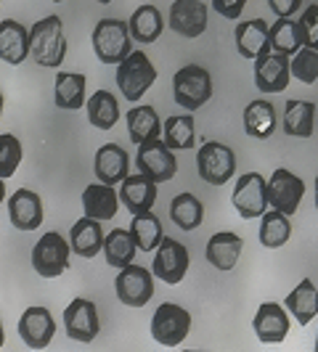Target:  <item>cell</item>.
<instances>
[{
	"instance_id": "obj_1",
	"label": "cell",
	"mask_w": 318,
	"mask_h": 352,
	"mask_svg": "<svg viewBox=\"0 0 318 352\" xmlns=\"http://www.w3.org/2000/svg\"><path fill=\"white\" fill-rule=\"evenodd\" d=\"M30 56L35 58V64L45 69L61 67V61L67 58V37H64V24L59 16H45L32 24L30 30Z\"/></svg>"
},
{
	"instance_id": "obj_2",
	"label": "cell",
	"mask_w": 318,
	"mask_h": 352,
	"mask_svg": "<svg viewBox=\"0 0 318 352\" xmlns=\"http://www.w3.org/2000/svg\"><path fill=\"white\" fill-rule=\"evenodd\" d=\"M93 51L101 64H123L133 53L130 24L123 19H101L93 27Z\"/></svg>"
},
{
	"instance_id": "obj_3",
	"label": "cell",
	"mask_w": 318,
	"mask_h": 352,
	"mask_svg": "<svg viewBox=\"0 0 318 352\" xmlns=\"http://www.w3.org/2000/svg\"><path fill=\"white\" fill-rule=\"evenodd\" d=\"M173 96L186 111H196L212 98L210 72L199 64H186L173 77Z\"/></svg>"
},
{
	"instance_id": "obj_4",
	"label": "cell",
	"mask_w": 318,
	"mask_h": 352,
	"mask_svg": "<svg viewBox=\"0 0 318 352\" xmlns=\"http://www.w3.org/2000/svg\"><path fill=\"white\" fill-rule=\"evenodd\" d=\"M196 173L210 186H223L236 175V154L220 141H204L196 151Z\"/></svg>"
},
{
	"instance_id": "obj_5",
	"label": "cell",
	"mask_w": 318,
	"mask_h": 352,
	"mask_svg": "<svg viewBox=\"0 0 318 352\" xmlns=\"http://www.w3.org/2000/svg\"><path fill=\"white\" fill-rule=\"evenodd\" d=\"M157 82V69L143 51H133L123 64H117V88L127 101H138Z\"/></svg>"
},
{
	"instance_id": "obj_6",
	"label": "cell",
	"mask_w": 318,
	"mask_h": 352,
	"mask_svg": "<svg viewBox=\"0 0 318 352\" xmlns=\"http://www.w3.org/2000/svg\"><path fill=\"white\" fill-rule=\"evenodd\" d=\"M70 241L61 233H45L35 247H32V267L43 278H59L70 267Z\"/></svg>"
},
{
	"instance_id": "obj_7",
	"label": "cell",
	"mask_w": 318,
	"mask_h": 352,
	"mask_svg": "<svg viewBox=\"0 0 318 352\" xmlns=\"http://www.w3.org/2000/svg\"><path fill=\"white\" fill-rule=\"evenodd\" d=\"M191 331V316L176 302H162L151 318V336L165 347H178Z\"/></svg>"
},
{
	"instance_id": "obj_8",
	"label": "cell",
	"mask_w": 318,
	"mask_h": 352,
	"mask_svg": "<svg viewBox=\"0 0 318 352\" xmlns=\"http://www.w3.org/2000/svg\"><path fill=\"white\" fill-rule=\"evenodd\" d=\"M231 201H233V210L239 212V217H244V220L263 217V212L271 207L268 204V180L260 173L239 175Z\"/></svg>"
},
{
	"instance_id": "obj_9",
	"label": "cell",
	"mask_w": 318,
	"mask_h": 352,
	"mask_svg": "<svg viewBox=\"0 0 318 352\" xmlns=\"http://www.w3.org/2000/svg\"><path fill=\"white\" fill-rule=\"evenodd\" d=\"M114 292L125 307H143L154 297V273H149L141 265L120 267L114 278Z\"/></svg>"
},
{
	"instance_id": "obj_10",
	"label": "cell",
	"mask_w": 318,
	"mask_h": 352,
	"mask_svg": "<svg viewBox=\"0 0 318 352\" xmlns=\"http://www.w3.org/2000/svg\"><path fill=\"white\" fill-rule=\"evenodd\" d=\"M189 265H191V257H189V249L183 247L176 239H162V244L157 247V254H154V263H151V273L159 281L176 286L186 278L189 273Z\"/></svg>"
},
{
	"instance_id": "obj_11",
	"label": "cell",
	"mask_w": 318,
	"mask_h": 352,
	"mask_svg": "<svg viewBox=\"0 0 318 352\" xmlns=\"http://www.w3.org/2000/svg\"><path fill=\"white\" fill-rule=\"evenodd\" d=\"M302 196H305V183L292 170L279 167V170H273V175L268 177V204L273 210L292 217L300 207Z\"/></svg>"
},
{
	"instance_id": "obj_12",
	"label": "cell",
	"mask_w": 318,
	"mask_h": 352,
	"mask_svg": "<svg viewBox=\"0 0 318 352\" xmlns=\"http://www.w3.org/2000/svg\"><path fill=\"white\" fill-rule=\"evenodd\" d=\"M136 164H138V173L149 175L151 180H157V183H167V180H173L178 173V162H176L173 148L165 141H159V138L146 141L138 146Z\"/></svg>"
},
{
	"instance_id": "obj_13",
	"label": "cell",
	"mask_w": 318,
	"mask_h": 352,
	"mask_svg": "<svg viewBox=\"0 0 318 352\" xmlns=\"http://www.w3.org/2000/svg\"><path fill=\"white\" fill-rule=\"evenodd\" d=\"M292 80V61L289 56L268 51L255 58V85L260 93H282Z\"/></svg>"
},
{
	"instance_id": "obj_14",
	"label": "cell",
	"mask_w": 318,
	"mask_h": 352,
	"mask_svg": "<svg viewBox=\"0 0 318 352\" xmlns=\"http://www.w3.org/2000/svg\"><path fill=\"white\" fill-rule=\"evenodd\" d=\"M64 329H67L70 339H74V342H83V344L93 342L101 331L98 307L90 300H85V297L72 300L67 305V310H64Z\"/></svg>"
},
{
	"instance_id": "obj_15",
	"label": "cell",
	"mask_w": 318,
	"mask_h": 352,
	"mask_svg": "<svg viewBox=\"0 0 318 352\" xmlns=\"http://www.w3.org/2000/svg\"><path fill=\"white\" fill-rule=\"evenodd\" d=\"M252 329H255V336L263 344H279L292 331L289 310L279 302H263L257 307L255 318H252Z\"/></svg>"
},
{
	"instance_id": "obj_16",
	"label": "cell",
	"mask_w": 318,
	"mask_h": 352,
	"mask_svg": "<svg viewBox=\"0 0 318 352\" xmlns=\"http://www.w3.org/2000/svg\"><path fill=\"white\" fill-rule=\"evenodd\" d=\"M56 334V320H53L48 307H27L19 318V336L27 347L32 350H45Z\"/></svg>"
},
{
	"instance_id": "obj_17",
	"label": "cell",
	"mask_w": 318,
	"mask_h": 352,
	"mask_svg": "<svg viewBox=\"0 0 318 352\" xmlns=\"http://www.w3.org/2000/svg\"><path fill=\"white\" fill-rule=\"evenodd\" d=\"M207 6L202 0H176L170 6V30L183 37H199L207 30Z\"/></svg>"
},
{
	"instance_id": "obj_18",
	"label": "cell",
	"mask_w": 318,
	"mask_h": 352,
	"mask_svg": "<svg viewBox=\"0 0 318 352\" xmlns=\"http://www.w3.org/2000/svg\"><path fill=\"white\" fill-rule=\"evenodd\" d=\"M120 201L130 214H141L149 212L157 201V180H151L143 173L127 175L120 183Z\"/></svg>"
},
{
	"instance_id": "obj_19",
	"label": "cell",
	"mask_w": 318,
	"mask_h": 352,
	"mask_svg": "<svg viewBox=\"0 0 318 352\" xmlns=\"http://www.w3.org/2000/svg\"><path fill=\"white\" fill-rule=\"evenodd\" d=\"M93 173H96V180L109 183V186L123 183L125 177L130 175V157H127V151H125L123 146H117V143H104L96 151Z\"/></svg>"
},
{
	"instance_id": "obj_20",
	"label": "cell",
	"mask_w": 318,
	"mask_h": 352,
	"mask_svg": "<svg viewBox=\"0 0 318 352\" xmlns=\"http://www.w3.org/2000/svg\"><path fill=\"white\" fill-rule=\"evenodd\" d=\"M8 220L17 230H35L43 223V199L30 191L19 188L8 199Z\"/></svg>"
},
{
	"instance_id": "obj_21",
	"label": "cell",
	"mask_w": 318,
	"mask_h": 352,
	"mask_svg": "<svg viewBox=\"0 0 318 352\" xmlns=\"http://www.w3.org/2000/svg\"><path fill=\"white\" fill-rule=\"evenodd\" d=\"M242 249H244V241H242V236L239 233H233V230H220V233H215L210 236V241H207V249H204V257H207V263L212 267H218V270H233L236 263H239V257H242Z\"/></svg>"
},
{
	"instance_id": "obj_22",
	"label": "cell",
	"mask_w": 318,
	"mask_h": 352,
	"mask_svg": "<svg viewBox=\"0 0 318 352\" xmlns=\"http://www.w3.org/2000/svg\"><path fill=\"white\" fill-rule=\"evenodd\" d=\"M104 228H101V220L96 217H80L70 230V247L77 257H96L98 252H104Z\"/></svg>"
},
{
	"instance_id": "obj_23",
	"label": "cell",
	"mask_w": 318,
	"mask_h": 352,
	"mask_svg": "<svg viewBox=\"0 0 318 352\" xmlns=\"http://www.w3.org/2000/svg\"><path fill=\"white\" fill-rule=\"evenodd\" d=\"M271 24H265V19H247V21H239L236 24V51L244 58H257L263 53L271 51Z\"/></svg>"
},
{
	"instance_id": "obj_24",
	"label": "cell",
	"mask_w": 318,
	"mask_h": 352,
	"mask_svg": "<svg viewBox=\"0 0 318 352\" xmlns=\"http://www.w3.org/2000/svg\"><path fill=\"white\" fill-rule=\"evenodd\" d=\"M123 201H120V194H117V188L114 186H109V183H90L88 188L83 191V210L88 217H96V220H114V214H117V207H120Z\"/></svg>"
},
{
	"instance_id": "obj_25",
	"label": "cell",
	"mask_w": 318,
	"mask_h": 352,
	"mask_svg": "<svg viewBox=\"0 0 318 352\" xmlns=\"http://www.w3.org/2000/svg\"><path fill=\"white\" fill-rule=\"evenodd\" d=\"M30 56V30L14 19L0 21V58L11 67H19Z\"/></svg>"
},
{
	"instance_id": "obj_26",
	"label": "cell",
	"mask_w": 318,
	"mask_h": 352,
	"mask_svg": "<svg viewBox=\"0 0 318 352\" xmlns=\"http://www.w3.org/2000/svg\"><path fill=\"white\" fill-rule=\"evenodd\" d=\"M85 74H77V72H59L56 74V82H53V104L64 111H77L80 106L85 104Z\"/></svg>"
},
{
	"instance_id": "obj_27",
	"label": "cell",
	"mask_w": 318,
	"mask_h": 352,
	"mask_svg": "<svg viewBox=\"0 0 318 352\" xmlns=\"http://www.w3.org/2000/svg\"><path fill=\"white\" fill-rule=\"evenodd\" d=\"M284 133L292 138H310L316 130V104L313 101H302V98H292L286 101L284 109Z\"/></svg>"
},
{
	"instance_id": "obj_28",
	"label": "cell",
	"mask_w": 318,
	"mask_h": 352,
	"mask_svg": "<svg viewBox=\"0 0 318 352\" xmlns=\"http://www.w3.org/2000/svg\"><path fill=\"white\" fill-rule=\"evenodd\" d=\"M284 307L300 326H308L318 316V289L310 278H302L284 300Z\"/></svg>"
},
{
	"instance_id": "obj_29",
	"label": "cell",
	"mask_w": 318,
	"mask_h": 352,
	"mask_svg": "<svg viewBox=\"0 0 318 352\" xmlns=\"http://www.w3.org/2000/svg\"><path fill=\"white\" fill-rule=\"evenodd\" d=\"M244 133L257 141H265L276 133V109L271 101L255 98L244 106Z\"/></svg>"
},
{
	"instance_id": "obj_30",
	"label": "cell",
	"mask_w": 318,
	"mask_h": 352,
	"mask_svg": "<svg viewBox=\"0 0 318 352\" xmlns=\"http://www.w3.org/2000/svg\"><path fill=\"white\" fill-rule=\"evenodd\" d=\"M127 133H130V141L136 146L159 138L162 122H159V114L154 111V106H133L127 111Z\"/></svg>"
},
{
	"instance_id": "obj_31",
	"label": "cell",
	"mask_w": 318,
	"mask_h": 352,
	"mask_svg": "<svg viewBox=\"0 0 318 352\" xmlns=\"http://www.w3.org/2000/svg\"><path fill=\"white\" fill-rule=\"evenodd\" d=\"M127 24H130V35H133V40H138V43H143V45L157 43L159 35H162V27H165L159 8L157 6H151V3L138 6V8L133 11V16H130Z\"/></svg>"
},
{
	"instance_id": "obj_32",
	"label": "cell",
	"mask_w": 318,
	"mask_h": 352,
	"mask_svg": "<svg viewBox=\"0 0 318 352\" xmlns=\"http://www.w3.org/2000/svg\"><path fill=\"white\" fill-rule=\"evenodd\" d=\"M162 141L167 143L173 151H189L196 146V127L191 114H176L167 117L162 124Z\"/></svg>"
},
{
	"instance_id": "obj_33",
	"label": "cell",
	"mask_w": 318,
	"mask_h": 352,
	"mask_svg": "<svg viewBox=\"0 0 318 352\" xmlns=\"http://www.w3.org/2000/svg\"><path fill=\"white\" fill-rule=\"evenodd\" d=\"M260 244L265 249H279L284 247L289 239H292V223H289V214H284L279 210H265L260 217Z\"/></svg>"
},
{
	"instance_id": "obj_34",
	"label": "cell",
	"mask_w": 318,
	"mask_h": 352,
	"mask_svg": "<svg viewBox=\"0 0 318 352\" xmlns=\"http://www.w3.org/2000/svg\"><path fill=\"white\" fill-rule=\"evenodd\" d=\"M136 239H133V233L130 228H114L109 236L104 239V254H106V263L112 265V267H127V265H133L136 260Z\"/></svg>"
},
{
	"instance_id": "obj_35",
	"label": "cell",
	"mask_w": 318,
	"mask_h": 352,
	"mask_svg": "<svg viewBox=\"0 0 318 352\" xmlns=\"http://www.w3.org/2000/svg\"><path fill=\"white\" fill-rule=\"evenodd\" d=\"M88 120L96 130H112L120 120V104L109 90H96L88 98Z\"/></svg>"
},
{
	"instance_id": "obj_36",
	"label": "cell",
	"mask_w": 318,
	"mask_h": 352,
	"mask_svg": "<svg viewBox=\"0 0 318 352\" xmlns=\"http://www.w3.org/2000/svg\"><path fill=\"white\" fill-rule=\"evenodd\" d=\"M130 233L136 239V244L141 252H154L165 239V230L162 223L154 212H141V214H133V223H130Z\"/></svg>"
},
{
	"instance_id": "obj_37",
	"label": "cell",
	"mask_w": 318,
	"mask_h": 352,
	"mask_svg": "<svg viewBox=\"0 0 318 352\" xmlns=\"http://www.w3.org/2000/svg\"><path fill=\"white\" fill-rule=\"evenodd\" d=\"M170 217H173V223H176L180 230H194V228H199L202 220H204V204H202L194 194L183 191V194H178L176 199H173V204H170Z\"/></svg>"
},
{
	"instance_id": "obj_38",
	"label": "cell",
	"mask_w": 318,
	"mask_h": 352,
	"mask_svg": "<svg viewBox=\"0 0 318 352\" xmlns=\"http://www.w3.org/2000/svg\"><path fill=\"white\" fill-rule=\"evenodd\" d=\"M268 40H271V51L284 53V56H295L302 45V32L300 24L289 19H279L276 24H271V32H268Z\"/></svg>"
},
{
	"instance_id": "obj_39",
	"label": "cell",
	"mask_w": 318,
	"mask_h": 352,
	"mask_svg": "<svg viewBox=\"0 0 318 352\" xmlns=\"http://www.w3.org/2000/svg\"><path fill=\"white\" fill-rule=\"evenodd\" d=\"M292 77H297L302 85H313L318 80V51L302 45L292 56Z\"/></svg>"
},
{
	"instance_id": "obj_40",
	"label": "cell",
	"mask_w": 318,
	"mask_h": 352,
	"mask_svg": "<svg viewBox=\"0 0 318 352\" xmlns=\"http://www.w3.org/2000/svg\"><path fill=\"white\" fill-rule=\"evenodd\" d=\"M21 143L17 135L11 133H3L0 135V177H11L19 170V162H21Z\"/></svg>"
},
{
	"instance_id": "obj_41",
	"label": "cell",
	"mask_w": 318,
	"mask_h": 352,
	"mask_svg": "<svg viewBox=\"0 0 318 352\" xmlns=\"http://www.w3.org/2000/svg\"><path fill=\"white\" fill-rule=\"evenodd\" d=\"M300 24V32H302V43L308 48H316L318 51V3H310L305 11L297 19Z\"/></svg>"
},
{
	"instance_id": "obj_42",
	"label": "cell",
	"mask_w": 318,
	"mask_h": 352,
	"mask_svg": "<svg viewBox=\"0 0 318 352\" xmlns=\"http://www.w3.org/2000/svg\"><path fill=\"white\" fill-rule=\"evenodd\" d=\"M244 6H247V0H212L215 14H220L223 19H239Z\"/></svg>"
},
{
	"instance_id": "obj_43",
	"label": "cell",
	"mask_w": 318,
	"mask_h": 352,
	"mask_svg": "<svg viewBox=\"0 0 318 352\" xmlns=\"http://www.w3.org/2000/svg\"><path fill=\"white\" fill-rule=\"evenodd\" d=\"M268 6L279 19H289L302 8V0H268Z\"/></svg>"
},
{
	"instance_id": "obj_44",
	"label": "cell",
	"mask_w": 318,
	"mask_h": 352,
	"mask_svg": "<svg viewBox=\"0 0 318 352\" xmlns=\"http://www.w3.org/2000/svg\"><path fill=\"white\" fill-rule=\"evenodd\" d=\"M6 201V183H3V177H0V204Z\"/></svg>"
},
{
	"instance_id": "obj_45",
	"label": "cell",
	"mask_w": 318,
	"mask_h": 352,
	"mask_svg": "<svg viewBox=\"0 0 318 352\" xmlns=\"http://www.w3.org/2000/svg\"><path fill=\"white\" fill-rule=\"evenodd\" d=\"M3 342H6V334H3V320H0V347H3Z\"/></svg>"
},
{
	"instance_id": "obj_46",
	"label": "cell",
	"mask_w": 318,
	"mask_h": 352,
	"mask_svg": "<svg viewBox=\"0 0 318 352\" xmlns=\"http://www.w3.org/2000/svg\"><path fill=\"white\" fill-rule=\"evenodd\" d=\"M3 104H6V101H3V93H0V114H3Z\"/></svg>"
},
{
	"instance_id": "obj_47",
	"label": "cell",
	"mask_w": 318,
	"mask_h": 352,
	"mask_svg": "<svg viewBox=\"0 0 318 352\" xmlns=\"http://www.w3.org/2000/svg\"><path fill=\"white\" fill-rule=\"evenodd\" d=\"M316 207H318V175H316Z\"/></svg>"
},
{
	"instance_id": "obj_48",
	"label": "cell",
	"mask_w": 318,
	"mask_h": 352,
	"mask_svg": "<svg viewBox=\"0 0 318 352\" xmlns=\"http://www.w3.org/2000/svg\"><path fill=\"white\" fill-rule=\"evenodd\" d=\"M96 3H104V6H106V3H112V0H96Z\"/></svg>"
},
{
	"instance_id": "obj_49",
	"label": "cell",
	"mask_w": 318,
	"mask_h": 352,
	"mask_svg": "<svg viewBox=\"0 0 318 352\" xmlns=\"http://www.w3.org/2000/svg\"><path fill=\"white\" fill-rule=\"evenodd\" d=\"M316 352H318V336H316Z\"/></svg>"
},
{
	"instance_id": "obj_50",
	"label": "cell",
	"mask_w": 318,
	"mask_h": 352,
	"mask_svg": "<svg viewBox=\"0 0 318 352\" xmlns=\"http://www.w3.org/2000/svg\"><path fill=\"white\" fill-rule=\"evenodd\" d=\"M53 3H64V0H53Z\"/></svg>"
},
{
	"instance_id": "obj_51",
	"label": "cell",
	"mask_w": 318,
	"mask_h": 352,
	"mask_svg": "<svg viewBox=\"0 0 318 352\" xmlns=\"http://www.w3.org/2000/svg\"><path fill=\"white\" fill-rule=\"evenodd\" d=\"M0 3H3V0H0Z\"/></svg>"
}]
</instances>
